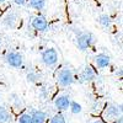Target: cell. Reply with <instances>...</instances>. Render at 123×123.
<instances>
[{"label": "cell", "instance_id": "1", "mask_svg": "<svg viewBox=\"0 0 123 123\" xmlns=\"http://www.w3.org/2000/svg\"><path fill=\"white\" fill-rule=\"evenodd\" d=\"M122 104H108L104 111H102V119H104L106 123H113L115 121L122 118Z\"/></svg>", "mask_w": 123, "mask_h": 123}, {"label": "cell", "instance_id": "2", "mask_svg": "<svg viewBox=\"0 0 123 123\" xmlns=\"http://www.w3.org/2000/svg\"><path fill=\"white\" fill-rule=\"evenodd\" d=\"M74 73L73 69H70L69 67H63L57 74V83L62 87H69L73 85L74 83Z\"/></svg>", "mask_w": 123, "mask_h": 123}, {"label": "cell", "instance_id": "3", "mask_svg": "<svg viewBox=\"0 0 123 123\" xmlns=\"http://www.w3.org/2000/svg\"><path fill=\"white\" fill-rule=\"evenodd\" d=\"M41 60H42V63L46 67L52 68V67L57 65L58 60H59L58 52L54 48H47L42 52V54H41Z\"/></svg>", "mask_w": 123, "mask_h": 123}, {"label": "cell", "instance_id": "4", "mask_svg": "<svg viewBox=\"0 0 123 123\" xmlns=\"http://www.w3.org/2000/svg\"><path fill=\"white\" fill-rule=\"evenodd\" d=\"M5 62L11 68H21L24 65V57L20 52L16 50H9L5 54Z\"/></svg>", "mask_w": 123, "mask_h": 123}, {"label": "cell", "instance_id": "5", "mask_svg": "<svg viewBox=\"0 0 123 123\" xmlns=\"http://www.w3.org/2000/svg\"><path fill=\"white\" fill-rule=\"evenodd\" d=\"M94 41H95V38H94V36H92V33H90V32H81L76 37V46H78V48L80 50L84 52V50H87L92 46Z\"/></svg>", "mask_w": 123, "mask_h": 123}, {"label": "cell", "instance_id": "6", "mask_svg": "<svg viewBox=\"0 0 123 123\" xmlns=\"http://www.w3.org/2000/svg\"><path fill=\"white\" fill-rule=\"evenodd\" d=\"M31 26H32V28L35 31H37V32H44V31L48 30L49 24H48L47 18L44 16L37 15V16H35L32 20H31Z\"/></svg>", "mask_w": 123, "mask_h": 123}, {"label": "cell", "instance_id": "7", "mask_svg": "<svg viewBox=\"0 0 123 123\" xmlns=\"http://www.w3.org/2000/svg\"><path fill=\"white\" fill-rule=\"evenodd\" d=\"M70 101H71V98H70L69 95H67V94H60V95L55 96L53 104H54V107H55L59 112H62V111L69 110Z\"/></svg>", "mask_w": 123, "mask_h": 123}, {"label": "cell", "instance_id": "8", "mask_svg": "<svg viewBox=\"0 0 123 123\" xmlns=\"http://www.w3.org/2000/svg\"><path fill=\"white\" fill-rule=\"evenodd\" d=\"M96 70L95 68L92 67V65H86L83 71L80 73L79 75V80H80V83H91L92 80H95L96 79Z\"/></svg>", "mask_w": 123, "mask_h": 123}, {"label": "cell", "instance_id": "9", "mask_svg": "<svg viewBox=\"0 0 123 123\" xmlns=\"http://www.w3.org/2000/svg\"><path fill=\"white\" fill-rule=\"evenodd\" d=\"M18 22V15L15 11H9L5 14V16L1 20V24L6 28H15Z\"/></svg>", "mask_w": 123, "mask_h": 123}, {"label": "cell", "instance_id": "10", "mask_svg": "<svg viewBox=\"0 0 123 123\" xmlns=\"http://www.w3.org/2000/svg\"><path fill=\"white\" fill-rule=\"evenodd\" d=\"M111 64V57L106 53H98L95 57V65L98 69H105Z\"/></svg>", "mask_w": 123, "mask_h": 123}, {"label": "cell", "instance_id": "11", "mask_svg": "<svg viewBox=\"0 0 123 123\" xmlns=\"http://www.w3.org/2000/svg\"><path fill=\"white\" fill-rule=\"evenodd\" d=\"M30 115L32 123H47V113L42 110H33Z\"/></svg>", "mask_w": 123, "mask_h": 123}, {"label": "cell", "instance_id": "12", "mask_svg": "<svg viewBox=\"0 0 123 123\" xmlns=\"http://www.w3.org/2000/svg\"><path fill=\"white\" fill-rule=\"evenodd\" d=\"M9 101L11 102V105L15 110H22L24 108V101H22L21 96L18 94H16V92H11L9 95Z\"/></svg>", "mask_w": 123, "mask_h": 123}, {"label": "cell", "instance_id": "13", "mask_svg": "<svg viewBox=\"0 0 123 123\" xmlns=\"http://www.w3.org/2000/svg\"><path fill=\"white\" fill-rule=\"evenodd\" d=\"M12 115L5 106H0V123H11Z\"/></svg>", "mask_w": 123, "mask_h": 123}, {"label": "cell", "instance_id": "14", "mask_svg": "<svg viewBox=\"0 0 123 123\" xmlns=\"http://www.w3.org/2000/svg\"><path fill=\"white\" fill-rule=\"evenodd\" d=\"M97 21H98L100 26H101V27H104V28H110L111 25H112V20H111L110 15H107V14H102V15H100L98 18H97Z\"/></svg>", "mask_w": 123, "mask_h": 123}, {"label": "cell", "instance_id": "15", "mask_svg": "<svg viewBox=\"0 0 123 123\" xmlns=\"http://www.w3.org/2000/svg\"><path fill=\"white\" fill-rule=\"evenodd\" d=\"M26 80H27V83H30V84H37L38 81L41 80V75L37 73L36 70H30L28 73L26 74Z\"/></svg>", "mask_w": 123, "mask_h": 123}, {"label": "cell", "instance_id": "16", "mask_svg": "<svg viewBox=\"0 0 123 123\" xmlns=\"http://www.w3.org/2000/svg\"><path fill=\"white\" fill-rule=\"evenodd\" d=\"M27 1H28L30 7L38 10V11H41V10H43L46 7V0H27Z\"/></svg>", "mask_w": 123, "mask_h": 123}, {"label": "cell", "instance_id": "17", "mask_svg": "<svg viewBox=\"0 0 123 123\" xmlns=\"http://www.w3.org/2000/svg\"><path fill=\"white\" fill-rule=\"evenodd\" d=\"M69 110L73 115H79L81 113V111H83V107H81V105L79 104V102L76 101H70V105H69Z\"/></svg>", "mask_w": 123, "mask_h": 123}, {"label": "cell", "instance_id": "18", "mask_svg": "<svg viewBox=\"0 0 123 123\" xmlns=\"http://www.w3.org/2000/svg\"><path fill=\"white\" fill-rule=\"evenodd\" d=\"M17 123H32V118L28 112H24L17 117Z\"/></svg>", "mask_w": 123, "mask_h": 123}, {"label": "cell", "instance_id": "19", "mask_svg": "<svg viewBox=\"0 0 123 123\" xmlns=\"http://www.w3.org/2000/svg\"><path fill=\"white\" fill-rule=\"evenodd\" d=\"M49 123H67V121H65V117L63 116V113L58 112V113H55L52 118H50Z\"/></svg>", "mask_w": 123, "mask_h": 123}, {"label": "cell", "instance_id": "20", "mask_svg": "<svg viewBox=\"0 0 123 123\" xmlns=\"http://www.w3.org/2000/svg\"><path fill=\"white\" fill-rule=\"evenodd\" d=\"M49 94H50V92H49V90L47 87L43 86V87L39 89V97L42 98V100H47L49 97Z\"/></svg>", "mask_w": 123, "mask_h": 123}, {"label": "cell", "instance_id": "21", "mask_svg": "<svg viewBox=\"0 0 123 123\" xmlns=\"http://www.w3.org/2000/svg\"><path fill=\"white\" fill-rule=\"evenodd\" d=\"M87 123H106L102 118H100V117H95V118H92V119H90Z\"/></svg>", "mask_w": 123, "mask_h": 123}, {"label": "cell", "instance_id": "22", "mask_svg": "<svg viewBox=\"0 0 123 123\" xmlns=\"http://www.w3.org/2000/svg\"><path fill=\"white\" fill-rule=\"evenodd\" d=\"M12 1H14V4H16L17 6H24V5H26L27 0H12Z\"/></svg>", "mask_w": 123, "mask_h": 123}, {"label": "cell", "instance_id": "23", "mask_svg": "<svg viewBox=\"0 0 123 123\" xmlns=\"http://www.w3.org/2000/svg\"><path fill=\"white\" fill-rule=\"evenodd\" d=\"M116 75L117 76L119 75V78H122V68H118V70L116 71Z\"/></svg>", "mask_w": 123, "mask_h": 123}, {"label": "cell", "instance_id": "24", "mask_svg": "<svg viewBox=\"0 0 123 123\" xmlns=\"http://www.w3.org/2000/svg\"><path fill=\"white\" fill-rule=\"evenodd\" d=\"M113 123H123V119H122V118H119V119H117V121H115Z\"/></svg>", "mask_w": 123, "mask_h": 123}, {"label": "cell", "instance_id": "25", "mask_svg": "<svg viewBox=\"0 0 123 123\" xmlns=\"http://www.w3.org/2000/svg\"><path fill=\"white\" fill-rule=\"evenodd\" d=\"M5 1H6V0H0V4H4Z\"/></svg>", "mask_w": 123, "mask_h": 123}, {"label": "cell", "instance_id": "26", "mask_svg": "<svg viewBox=\"0 0 123 123\" xmlns=\"http://www.w3.org/2000/svg\"><path fill=\"white\" fill-rule=\"evenodd\" d=\"M0 47H1V39H0Z\"/></svg>", "mask_w": 123, "mask_h": 123}, {"label": "cell", "instance_id": "27", "mask_svg": "<svg viewBox=\"0 0 123 123\" xmlns=\"http://www.w3.org/2000/svg\"><path fill=\"white\" fill-rule=\"evenodd\" d=\"M0 102H1V95H0Z\"/></svg>", "mask_w": 123, "mask_h": 123}]
</instances>
